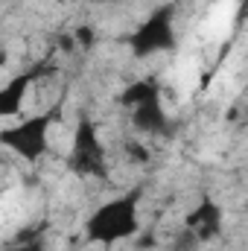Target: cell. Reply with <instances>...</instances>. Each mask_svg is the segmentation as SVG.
<instances>
[{"instance_id": "6da1fadb", "label": "cell", "mask_w": 248, "mask_h": 251, "mask_svg": "<svg viewBox=\"0 0 248 251\" xmlns=\"http://www.w3.org/2000/svg\"><path fill=\"white\" fill-rule=\"evenodd\" d=\"M137 201H140V190H131L120 199L102 204L88 222H85V237L88 243H120V240H131L140 231L137 222Z\"/></svg>"}, {"instance_id": "7a4b0ae2", "label": "cell", "mask_w": 248, "mask_h": 251, "mask_svg": "<svg viewBox=\"0 0 248 251\" xmlns=\"http://www.w3.org/2000/svg\"><path fill=\"white\" fill-rule=\"evenodd\" d=\"M59 108H62V102H56L53 108L41 111L38 117H32V120H26V123L3 128V131H0V143L9 146V149H15V152H18L24 161H29V164L38 161V158L47 152V131H50V123L59 117Z\"/></svg>"}, {"instance_id": "3957f363", "label": "cell", "mask_w": 248, "mask_h": 251, "mask_svg": "<svg viewBox=\"0 0 248 251\" xmlns=\"http://www.w3.org/2000/svg\"><path fill=\"white\" fill-rule=\"evenodd\" d=\"M173 21H175V6L167 3L161 9L152 12V18L137 29L131 32L128 38V47L137 59H146L152 53H164V50H173L175 47V29H173Z\"/></svg>"}, {"instance_id": "277c9868", "label": "cell", "mask_w": 248, "mask_h": 251, "mask_svg": "<svg viewBox=\"0 0 248 251\" xmlns=\"http://www.w3.org/2000/svg\"><path fill=\"white\" fill-rule=\"evenodd\" d=\"M70 173L76 176H97V178H105V149L99 143V134H97V126L91 123L88 117H82L76 126V134H73V149H70V161H67Z\"/></svg>"}, {"instance_id": "5b68a950", "label": "cell", "mask_w": 248, "mask_h": 251, "mask_svg": "<svg viewBox=\"0 0 248 251\" xmlns=\"http://www.w3.org/2000/svg\"><path fill=\"white\" fill-rule=\"evenodd\" d=\"M50 73H53V64L41 62V64H35V67H29L26 73L9 79V82L0 88V117L18 114V108H21V102H24V94H26L29 82H32V79H41V76H50Z\"/></svg>"}, {"instance_id": "8992f818", "label": "cell", "mask_w": 248, "mask_h": 251, "mask_svg": "<svg viewBox=\"0 0 248 251\" xmlns=\"http://www.w3.org/2000/svg\"><path fill=\"white\" fill-rule=\"evenodd\" d=\"M187 228L196 234L198 243H207V240L219 237V231H222V207L210 196H204L201 204L187 213Z\"/></svg>"}, {"instance_id": "52a82bcc", "label": "cell", "mask_w": 248, "mask_h": 251, "mask_svg": "<svg viewBox=\"0 0 248 251\" xmlns=\"http://www.w3.org/2000/svg\"><path fill=\"white\" fill-rule=\"evenodd\" d=\"M131 123H134L137 131H143V134H167V126H170L164 108H161V100L131 108Z\"/></svg>"}, {"instance_id": "ba28073f", "label": "cell", "mask_w": 248, "mask_h": 251, "mask_svg": "<svg viewBox=\"0 0 248 251\" xmlns=\"http://www.w3.org/2000/svg\"><path fill=\"white\" fill-rule=\"evenodd\" d=\"M161 100V85L155 79H137L131 82L128 88L123 91L120 102L125 108H137V105H146V102H158Z\"/></svg>"}, {"instance_id": "9c48e42d", "label": "cell", "mask_w": 248, "mask_h": 251, "mask_svg": "<svg viewBox=\"0 0 248 251\" xmlns=\"http://www.w3.org/2000/svg\"><path fill=\"white\" fill-rule=\"evenodd\" d=\"M125 155H128V161H134V164H149V152H146V146H140V143H125Z\"/></svg>"}, {"instance_id": "30bf717a", "label": "cell", "mask_w": 248, "mask_h": 251, "mask_svg": "<svg viewBox=\"0 0 248 251\" xmlns=\"http://www.w3.org/2000/svg\"><path fill=\"white\" fill-rule=\"evenodd\" d=\"M73 41H76L79 47L91 50V47H94V41H97V35H94V29H91V26H79V29L73 32Z\"/></svg>"}, {"instance_id": "8fae6325", "label": "cell", "mask_w": 248, "mask_h": 251, "mask_svg": "<svg viewBox=\"0 0 248 251\" xmlns=\"http://www.w3.org/2000/svg\"><path fill=\"white\" fill-rule=\"evenodd\" d=\"M198 249V240H196V234L190 231V228H184V234L175 240V251H196Z\"/></svg>"}, {"instance_id": "7c38bea8", "label": "cell", "mask_w": 248, "mask_h": 251, "mask_svg": "<svg viewBox=\"0 0 248 251\" xmlns=\"http://www.w3.org/2000/svg\"><path fill=\"white\" fill-rule=\"evenodd\" d=\"M9 251H44V243H41V237L18 240V243H12V249H9Z\"/></svg>"}, {"instance_id": "4fadbf2b", "label": "cell", "mask_w": 248, "mask_h": 251, "mask_svg": "<svg viewBox=\"0 0 248 251\" xmlns=\"http://www.w3.org/2000/svg\"><path fill=\"white\" fill-rule=\"evenodd\" d=\"M59 47H62L64 53H70V50L76 47V41H73V35H62V38H59Z\"/></svg>"}, {"instance_id": "5bb4252c", "label": "cell", "mask_w": 248, "mask_h": 251, "mask_svg": "<svg viewBox=\"0 0 248 251\" xmlns=\"http://www.w3.org/2000/svg\"><path fill=\"white\" fill-rule=\"evenodd\" d=\"M0 64H6V50L0 47Z\"/></svg>"}, {"instance_id": "9a60e30c", "label": "cell", "mask_w": 248, "mask_h": 251, "mask_svg": "<svg viewBox=\"0 0 248 251\" xmlns=\"http://www.w3.org/2000/svg\"><path fill=\"white\" fill-rule=\"evenodd\" d=\"M99 3H117V0H99Z\"/></svg>"}]
</instances>
